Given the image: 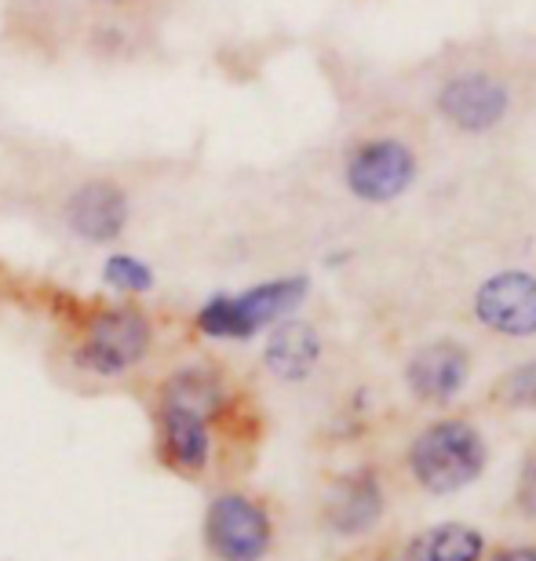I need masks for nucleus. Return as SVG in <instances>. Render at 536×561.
<instances>
[{"instance_id": "nucleus-19", "label": "nucleus", "mask_w": 536, "mask_h": 561, "mask_svg": "<svg viewBox=\"0 0 536 561\" xmlns=\"http://www.w3.org/2000/svg\"><path fill=\"white\" fill-rule=\"evenodd\" d=\"M103 4H121V0H103Z\"/></svg>"}, {"instance_id": "nucleus-8", "label": "nucleus", "mask_w": 536, "mask_h": 561, "mask_svg": "<svg viewBox=\"0 0 536 561\" xmlns=\"http://www.w3.org/2000/svg\"><path fill=\"white\" fill-rule=\"evenodd\" d=\"M478 321L500 335H533L536 332V277L508 271L489 277L475 296Z\"/></svg>"}, {"instance_id": "nucleus-11", "label": "nucleus", "mask_w": 536, "mask_h": 561, "mask_svg": "<svg viewBox=\"0 0 536 561\" xmlns=\"http://www.w3.org/2000/svg\"><path fill=\"white\" fill-rule=\"evenodd\" d=\"M321 357V335L315 324L285 318L271 324V335H266L263 346V365L271 368V376L285 379V383H299L315 373Z\"/></svg>"}, {"instance_id": "nucleus-7", "label": "nucleus", "mask_w": 536, "mask_h": 561, "mask_svg": "<svg viewBox=\"0 0 536 561\" xmlns=\"http://www.w3.org/2000/svg\"><path fill=\"white\" fill-rule=\"evenodd\" d=\"M208 416L190 405H179L172 398H161L158 405V456L164 467L179 474H201L212 456Z\"/></svg>"}, {"instance_id": "nucleus-9", "label": "nucleus", "mask_w": 536, "mask_h": 561, "mask_svg": "<svg viewBox=\"0 0 536 561\" xmlns=\"http://www.w3.org/2000/svg\"><path fill=\"white\" fill-rule=\"evenodd\" d=\"M438 110L449 125L464 131H486L508 114V88L489 73H464L453 77L442 88Z\"/></svg>"}, {"instance_id": "nucleus-17", "label": "nucleus", "mask_w": 536, "mask_h": 561, "mask_svg": "<svg viewBox=\"0 0 536 561\" xmlns=\"http://www.w3.org/2000/svg\"><path fill=\"white\" fill-rule=\"evenodd\" d=\"M518 507L526 518L536 522V456L526 463V470H522V485H518Z\"/></svg>"}, {"instance_id": "nucleus-15", "label": "nucleus", "mask_w": 536, "mask_h": 561, "mask_svg": "<svg viewBox=\"0 0 536 561\" xmlns=\"http://www.w3.org/2000/svg\"><path fill=\"white\" fill-rule=\"evenodd\" d=\"M99 277H103L110 291H121V296H147L158 285L153 266L132 252H110L103 266H99Z\"/></svg>"}, {"instance_id": "nucleus-10", "label": "nucleus", "mask_w": 536, "mask_h": 561, "mask_svg": "<svg viewBox=\"0 0 536 561\" xmlns=\"http://www.w3.org/2000/svg\"><path fill=\"white\" fill-rule=\"evenodd\" d=\"M467 376H471V357L460 343H431L423 351L412 354V362L406 368V379H409V390L417 394L420 401H453L460 390L467 387Z\"/></svg>"}, {"instance_id": "nucleus-18", "label": "nucleus", "mask_w": 536, "mask_h": 561, "mask_svg": "<svg viewBox=\"0 0 536 561\" xmlns=\"http://www.w3.org/2000/svg\"><path fill=\"white\" fill-rule=\"evenodd\" d=\"M489 561H536V547H508V551L493 554Z\"/></svg>"}, {"instance_id": "nucleus-1", "label": "nucleus", "mask_w": 536, "mask_h": 561, "mask_svg": "<svg viewBox=\"0 0 536 561\" xmlns=\"http://www.w3.org/2000/svg\"><path fill=\"white\" fill-rule=\"evenodd\" d=\"M310 291V280L304 274L293 277H274L263 285H252L230 296V291H216L212 299L201 302L197 310V332L208 340H227V343H244L252 335H260L271 324L293 318L304 307Z\"/></svg>"}, {"instance_id": "nucleus-4", "label": "nucleus", "mask_w": 536, "mask_h": 561, "mask_svg": "<svg viewBox=\"0 0 536 561\" xmlns=\"http://www.w3.org/2000/svg\"><path fill=\"white\" fill-rule=\"evenodd\" d=\"M274 525L260 503L238 492L216 496L205 514V543L219 561H263L271 551Z\"/></svg>"}, {"instance_id": "nucleus-13", "label": "nucleus", "mask_w": 536, "mask_h": 561, "mask_svg": "<svg viewBox=\"0 0 536 561\" xmlns=\"http://www.w3.org/2000/svg\"><path fill=\"white\" fill-rule=\"evenodd\" d=\"M482 554H486V536L464 522L431 525L409 547V561H482Z\"/></svg>"}, {"instance_id": "nucleus-3", "label": "nucleus", "mask_w": 536, "mask_h": 561, "mask_svg": "<svg viewBox=\"0 0 536 561\" xmlns=\"http://www.w3.org/2000/svg\"><path fill=\"white\" fill-rule=\"evenodd\" d=\"M153 346V321L132 302H117V307H103L92 313L84 335L73 346V365L81 373L117 379L142 365V357Z\"/></svg>"}, {"instance_id": "nucleus-2", "label": "nucleus", "mask_w": 536, "mask_h": 561, "mask_svg": "<svg viewBox=\"0 0 536 561\" xmlns=\"http://www.w3.org/2000/svg\"><path fill=\"white\" fill-rule=\"evenodd\" d=\"M489 463L486 437L464 420H442L427 426L409 448L412 478L434 496H449L482 478Z\"/></svg>"}, {"instance_id": "nucleus-6", "label": "nucleus", "mask_w": 536, "mask_h": 561, "mask_svg": "<svg viewBox=\"0 0 536 561\" xmlns=\"http://www.w3.org/2000/svg\"><path fill=\"white\" fill-rule=\"evenodd\" d=\"M417 179V157L406 142L398 139H376L365 142L347 164V186L362 201H395L412 186Z\"/></svg>"}, {"instance_id": "nucleus-14", "label": "nucleus", "mask_w": 536, "mask_h": 561, "mask_svg": "<svg viewBox=\"0 0 536 561\" xmlns=\"http://www.w3.org/2000/svg\"><path fill=\"white\" fill-rule=\"evenodd\" d=\"M161 398H172V401H179V405L205 412V416L212 420L223 405V387L208 368H179L169 383H164Z\"/></svg>"}, {"instance_id": "nucleus-16", "label": "nucleus", "mask_w": 536, "mask_h": 561, "mask_svg": "<svg viewBox=\"0 0 536 561\" xmlns=\"http://www.w3.org/2000/svg\"><path fill=\"white\" fill-rule=\"evenodd\" d=\"M497 398L504 401V405H515V409H536V362L515 368V373H508L500 379L497 387Z\"/></svg>"}, {"instance_id": "nucleus-12", "label": "nucleus", "mask_w": 536, "mask_h": 561, "mask_svg": "<svg viewBox=\"0 0 536 561\" xmlns=\"http://www.w3.org/2000/svg\"><path fill=\"white\" fill-rule=\"evenodd\" d=\"M384 514V492L376 485V474H351L340 478L329 496V525L340 536H362L379 522Z\"/></svg>"}, {"instance_id": "nucleus-5", "label": "nucleus", "mask_w": 536, "mask_h": 561, "mask_svg": "<svg viewBox=\"0 0 536 561\" xmlns=\"http://www.w3.org/2000/svg\"><path fill=\"white\" fill-rule=\"evenodd\" d=\"M132 197L114 179H84L62 201V227L84 244H114L128 230Z\"/></svg>"}]
</instances>
